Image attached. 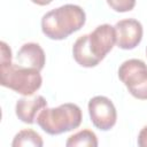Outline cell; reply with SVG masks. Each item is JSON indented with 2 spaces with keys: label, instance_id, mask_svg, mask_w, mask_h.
<instances>
[{
  "label": "cell",
  "instance_id": "obj_7",
  "mask_svg": "<svg viewBox=\"0 0 147 147\" xmlns=\"http://www.w3.org/2000/svg\"><path fill=\"white\" fill-rule=\"evenodd\" d=\"M116 31V45L121 49H133L142 39L144 29L142 24L134 18L121 20L115 24Z\"/></svg>",
  "mask_w": 147,
  "mask_h": 147
},
{
  "label": "cell",
  "instance_id": "obj_4",
  "mask_svg": "<svg viewBox=\"0 0 147 147\" xmlns=\"http://www.w3.org/2000/svg\"><path fill=\"white\" fill-rule=\"evenodd\" d=\"M83 119L82 109L76 103H62L54 108H44L37 116V124L40 129L51 134L57 136L77 129Z\"/></svg>",
  "mask_w": 147,
  "mask_h": 147
},
{
  "label": "cell",
  "instance_id": "obj_8",
  "mask_svg": "<svg viewBox=\"0 0 147 147\" xmlns=\"http://www.w3.org/2000/svg\"><path fill=\"white\" fill-rule=\"evenodd\" d=\"M47 107V101L42 95H29L17 100L15 114L20 121L26 124H33L37 119V114Z\"/></svg>",
  "mask_w": 147,
  "mask_h": 147
},
{
  "label": "cell",
  "instance_id": "obj_11",
  "mask_svg": "<svg viewBox=\"0 0 147 147\" xmlns=\"http://www.w3.org/2000/svg\"><path fill=\"white\" fill-rule=\"evenodd\" d=\"M13 147H22V146H33V147H41L44 146L42 138L39 133H37L32 129H24L18 131L11 142Z\"/></svg>",
  "mask_w": 147,
  "mask_h": 147
},
{
  "label": "cell",
  "instance_id": "obj_14",
  "mask_svg": "<svg viewBox=\"0 0 147 147\" xmlns=\"http://www.w3.org/2000/svg\"><path fill=\"white\" fill-rule=\"evenodd\" d=\"M53 0H31V2L38 5V6H47L52 2Z\"/></svg>",
  "mask_w": 147,
  "mask_h": 147
},
{
  "label": "cell",
  "instance_id": "obj_12",
  "mask_svg": "<svg viewBox=\"0 0 147 147\" xmlns=\"http://www.w3.org/2000/svg\"><path fill=\"white\" fill-rule=\"evenodd\" d=\"M108 6L117 13H126L134 8L136 0H106Z\"/></svg>",
  "mask_w": 147,
  "mask_h": 147
},
{
  "label": "cell",
  "instance_id": "obj_6",
  "mask_svg": "<svg viewBox=\"0 0 147 147\" xmlns=\"http://www.w3.org/2000/svg\"><path fill=\"white\" fill-rule=\"evenodd\" d=\"M87 108L92 124L100 131H108L116 124L117 111L109 98L105 95L93 96L90 99Z\"/></svg>",
  "mask_w": 147,
  "mask_h": 147
},
{
  "label": "cell",
  "instance_id": "obj_5",
  "mask_svg": "<svg viewBox=\"0 0 147 147\" xmlns=\"http://www.w3.org/2000/svg\"><path fill=\"white\" fill-rule=\"evenodd\" d=\"M118 78L132 96L147 100V64L142 60L124 61L118 68Z\"/></svg>",
  "mask_w": 147,
  "mask_h": 147
},
{
  "label": "cell",
  "instance_id": "obj_1",
  "mask_svg": "<svg viewBox=\"0 0 147 147\" xmlns=\"http://www.w3.org/2000/svg\"><path fill=\"white\" fill-rule=\"evenodd\" d=\"M116 44L115 26L101 24L92 32L80 36L72 46L75 61L84 68L96 67Z\"/></svg>",
  "mask_w": 147,
  "mask_h": 147
},
{
  "label": "cell",
  "instance_id": "obj_3",
  "mask_svg": "<svg viewBox=\"0 0 147 147\" xmlns=\"http://www.w3.org/2000/svg\"><path fill=\"white\" fill-rule=\"evenodd\" d=\"M86 22L85 10L72 3H67L47 11L41 18V31L52 40H63L80 30Z\"/></svg>",
  "mask_w": 147,
  "mask_h": 147
},
{
  "label": "cell",
  "instance_id": "obj_10",
  "mask_svg": "<svg viewBox=\"0 0 147 147\" xmlns=\"http://www.w3.org/2000/svg\"><path fill=\"white\" fill-rule=\"evenodd\" d=\"M99 145L96 134L88 129L80 130L70 136L65 141L67 147H96Z\"/></svg>",
  "mask_w": 147,
  "mask_h": 147
},
{
  "label": "cell",
  "instance_id": "obj_15",
  "mask_svg": "<svg viewBox=\"0 0 147 147\" xmlns=\"http://www.w3.org/2000/svg\"><path fill=\"white\" fill-rule=\"evenodd\" d=\"M146 55H147V47H146Z\"/></svg>",
  "mask_w": 147,
  "mask_h": 147
},
{
  "label": "cell",
  "instance_id": "obj_2",
  "mask_svg": "<svg viewBox=\"0 0 147 147\" xmlns=\"http://www.w3.org/2000/svg\"><path fill=\"white\" fill-rule=\"evenodd\" d=\"M0 49L1 85L23 96L33 95L42 84L40 71L13 63L11 49L5 41L0 42Z\"/></svg>",
  "mask_w": 147,
  "mask_h": 147
},
{
  "label": "cell",
  "instance_id": "obj_13",
  "mask_svg": "<svg viewBox=\"0 0 147 147\" xmlns=\"http://www.w3.org/2000/svg\"><path fill=\"white\" fill-rule=\"evenodd\" d=\"M137 142H138V146H140V147H147V125H145L140 130Z\"/></svg>",
  "mask_w": 147,
  "mask_h": 147
},
{
  "label": "cell",
  "instance_id": "obj_9",
  "mask_svg": "<svg viewBox=\"0 0 147 147\" xmlns=\"http://www.w3.org/2000/svg\"><path fill=\"white\" fill-rule=\"evenodd\" d=\"M16 63L41 71L46 63V55L39 44L26 42L18 49L16 55Z\"/></svg>",
  "mask_w": 147,
  "mask_h": 147
}]
</instances>
